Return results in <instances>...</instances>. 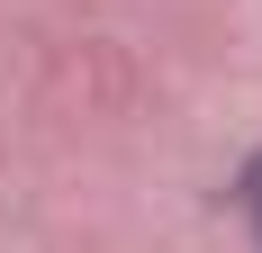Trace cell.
I'll list each match as a JSON object with an SVG mask.
<instances>
[{"label": "cell", "mask_w": 262, "mask_h": 253, "mask_svg": "<svg viewBox=\"0 0 262 253\" xmlns=\"http://www.w3.org/2000/svg\"><path fill=\"white\" fill-rule=\"evenodd\" d=\"M235 208H244V217H253V235H262V154H253V163H244V172H235Z\"/></svg>", "instance_id": "cell-1"}]
</instances>
